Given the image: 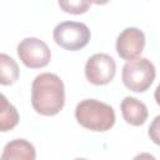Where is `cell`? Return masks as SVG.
I'll use <instances>...</instances> for the list:
<instances>
[{
  "label": "cell",
  "instance_id": "2e32d148",
  "mask_svg": "<svg viewBox=\"0 0 160 160\" xmlns=\"http://www.w3.org/2000/svg\"><path fill=\"white\" fill-rule=\"evenodd\" d=\"M74 160H88V159H85V158H76V159H74Z\"/></svg>",
  "mask_w": 160,
  "mask_h": 160
},
{
  "label": "cell",
  "instance_id": "5bb4252c",
  "mask_svg": "<svg viewBox=\"0 0 160 160\" xmlns=\"http://www.w3.org/2000/svg\"><path fill=\"white\" fill-rule=\"evenodd\" d=\"M132 160H156V158L154 155H151L150 152H140Z\"/></svg>",
  "mask_w": 160,
  "mask_h": 160
},
{
  "label": "cell",
  "instance_id": "30bf717a",
  "mask_svg": "<svg viewBox=\"0 0 160 160\" xmlns=\"http://www.w3.org/2000/svg\"><path fill=\"white\" fill-rule=\"evenodd\" d=\"M19 79V66L16 61L6 55L5 52L0 54V84L11 85Z\"/></svg>",
  "mask_w": 160,
  "mask_h": 160
},
{
  "label": "cell",
  "instance_id": "7a4b0ae2",
  "mask_svg": "<svg viewBox=\"0 0 160 160\" xmlns=\"http://www.w3.org/2000/svg\"><path fill=\"white\" fill-rule=\"evenodd\" d=\"M76 121L85 129L91 131H108L116 120L112 106L96 99L81 100L75 108Z\"/></svg>",
  "mask_w": 160,
  "mask_h": 160
},
{
  "label": "cell",
  "instance_id": "ba28073f",
  "mask_svg": "<svg viewBox=\"0 0 160 160\" xmlns=\"http://www.w3.org/2000/svg\"><path fill=\"white\" fill-rule=\"evenodd\" d=\"M120 108L124 120L132 126L144 125L148 120L149 112L146 105L134 96H125L120 104Z\"/></svg>",
  "mask_w": 160,
  "mask_h": 160
},
{
  "label": "cell",
  "instance_id": "3957f363",
  "mask_svg": "<svg viewBox=\"0 0 160 160\" xmlns=\"http://www.w3.org/2000/svg\"><path fill=\"white\" fill-rule=\"evenodd\" d=\"M155 76V66L146 58H138L128 61L121 71V79L125 88L134 92L146 91L154 82Z\"/></svg>",
  "mask_w": 160,
  "mask_h": 160
},
{
  "label": "cell",
  "instance_id": "4fadbf2b",
  "mask_svg": "<svg viewBox=\"0 0 160 160\" xmlns=\"http://www.w3.org/2000/svg\"><path fill=\"white\" fill-rule=\"evenodd\" d=\"M148 134H149L150 140L154 144L160 146V115L154 118V120L151 121V124L148 129Z\"/></svg>",
  "mask_w": 160,
  "mask_h": 160
},
{
  "label": "cell",
  "instance_id": "8fae6325",
  "mask_svg": "<svg viewBox=\"0 0 160 160\" xmlns=\"http://www.w3.org/2000/svg\"><path fill=\"white\" fill-rule=\"evenodd\" d=\"M19 122V112L16 108L10 104L5 95H1V112H0V131L6 132L14 129Z\"/></svg>",
  "mask_w": 160,
  "mask_h": 160
},
{
  "label": "cell",
  "instance_id": "7c38bea8",
  "mask_svg": "<svg viewBox=\"0 0 160 160\" xmlns=\"http://www.w3.org/2000/svg\"><path fill=\"white\" fill-rule=\"evenodd\" d=\"M58 4L65 12L74 14V15L86 12L91 5V2L86 0H65V1H59Z\"/></svg>",
  "mask_w": 160,
  "mask_h": 160
},
{
  "label": "cell",
  "instance_id": "9a60e30c",
  "mask_svg": "<svg viewBox=\"0 0 160 160\" xmlns=\"http://www.w3.org/2000/svg\"><path fill=\"white\" fill-rule=\"evenodd\" d=\"M154 98H155V101H156V104L160 106V84L156 86V89H155V92H154Z\"/></svg>",
  "mask_w": 160,
  "mask_h": 160
},
{
  "label": "cell",
  "instance_id": "8992f818",
  "mask_svg": "<svg viewBox=\"0 0 160 160\" xmlns=\"http://www.w3.org/2000/svg\"><path fill=\"white\" fill-rule=\"evenodd\" d=\"M116 72L115 60L104 52H96L91 55L85 64V76L92 85L109 84Z\"/></svg>",
  "mask_w": 160,
  "mask_h": 160
},
{
  "label": "cell",
  "instance_id": "6da1fadb",
  "mask_svg": "<svg viewBox=\"0 0 160 160\" xmlns=\"http://www.w3.org/2000/svg\"><path fill=\"white\" fill-rule=\"evenodd\" d=\"M31 105L44 116L59 114L65 105V86L62 80L52 72L35 76L31 84Z\"/></svg>",
  "mask_w": 160,
  "mask_h": 160
},
{
  "label": "cell",
  "instance_id": "277c9868",
  "mask_svg": "<svg viewBox=\"0 0 160 160\" xmlns=\"http://www.w3.org/2000/svg\"><path fill=\"white\" fill-rule=\"evenodd\" d=\"M52 38L60 48L69 51H78L89 44L91 34L84 22L62 21L55 26Z\"/></svg>",
  "mask_w": 160,
  "mask_h": 160
},
{
  "label": "cell",
  "instance_id": "52a82bcc",
  "mask_svg": "<svg viewBox=\"0 0 160 160\" xmlns=\"http://www.w3.org/2000/svg\"><path fill=\"white\" fill-rule=\"evenodd\" d=\"M145 48V34L138 28L124 29L116 39L118 55L128 61L140 58Z\"/></svg>",
  "mask_w": 160,
  "mask_h": 160
},
{
  "label": "cell",
  "instance_id": "9c48e42d",
  "mask_svg": "<svg viewBox=\"0 0 160 160\" xmlns=\"http://www.w3.org/2000/svg\"><path fill=\"white\" fill-rule=\"evenodd\" d=\"M36 150L34 145L25 139L10 140L2 149L1 160H35Z\"/></svg>",
  "mask_w": 160,
  "mask_h": 160
},
{
  "label": "cell",
  "instance_id": "5b68a950",
  "mask_svg": "<svg viewBox=\"0 0 160 160\" xmlns=\"http://www.w3.org/2000/svg\"><path fill=\"white\" fill-rule=\"evenodd\" d=\"M18 56L30 69L45 68L51 59V51L46 42L38 38H25L18 45Z\"/></svg>",
  "mask_w": 160,
  "mask_h": 160
}]
</instances>
